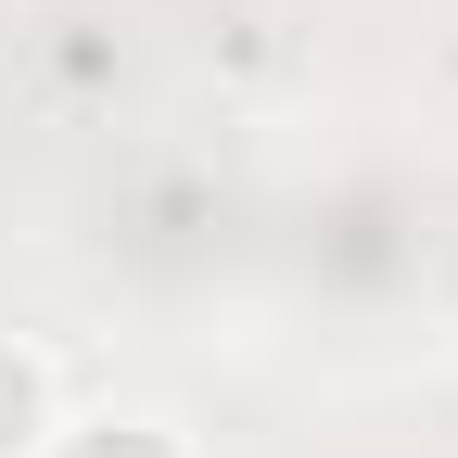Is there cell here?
<instances>
[{"label": "cell", "mask_w": 458, "mask_h": 458, "mask_svg": "<svg viewBox=\"0 0 458 458\" xmlns=\"http://www.w3.org/2000/svg\"><path fill=\"white\" fill-rule=\"evenodd\" d=\"M26 433H38V369H26V357H0V458H13Z\"/></svg>", "instance_id": "6da1fadb"}]
</instances>
